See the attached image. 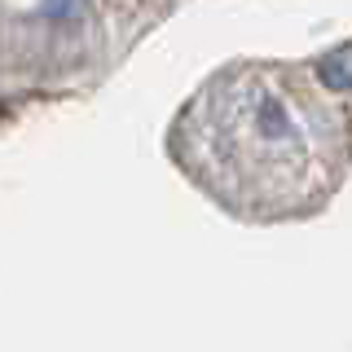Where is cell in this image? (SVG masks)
I'll list each match as a JSON object with an SVG mask.
<instances>
[{"mask_svg": "<svg viewBox=\"0 0 352 352\" xmlns=\"http://www.w3.org/2000/svg\"><path fill=\"white\" fill-rule=\"evenodd\" d=\"M181 159L247 212H291L317 198L326 172L291 102L260 75H225L181 119Z\"/></svg>", "mask_w": 352, "mask_h": 352, "instance_id": "obj_1", "label": "cell"}]
</instances>
